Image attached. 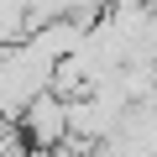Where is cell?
I'll return each mask as SVG.
<instances>
[{
  "mask_svg": "<svg viewBox=\"0 0 157 157\" xmlns=\"http://www.w3.org/2000/svg\"><path fill=\"white\" fill-rule=\"evenodd\" d=\"M26 0H0V47H16L26 42Z\"/></svg>",
  "mask_w": 157,
  "mask_h": 157,
  "instance_id": "3957f363",
  "label": "cell"
},
{
  "mask_svg": "<svg viewBox=\"0 0 157 157\" xmlns=\"http://www.w3.org/2000/svg\"><path fill=\"white\" fill-rule=\"evenodd\" d=\"M16 131L26 136V147H32V152H47V157H52V152L68 141V100H58L52 89H47V94H37V100L21 110Z\"/></svg>",
  "mask_w": 157,
  "mask_h": 157,
  "instance_id": "7a4b0ae2",
  "label": "cell"
},
{
  "mask_svg": "<svg viewBox=\"0 0 157 157\" xmlns=\"http://www.w3.org/2000/svg\"><path fill=\"white\" fill-rule=\"evenodd\" d=\"M52 58L26 37V42H16V47H0V121H21V110L37 100V94H47L52 89Z\"/></svg>",
  "mask_w": 157,
  "mask_h": 157,
  "instance_id": "6da1fadb",
  "label": "cell"
}]
</instances>
